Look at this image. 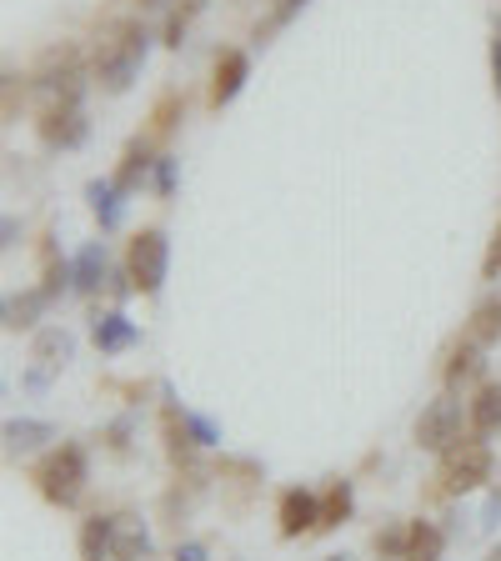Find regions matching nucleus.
Masks as SVG:
<instances>
[{"mask_svg":"<svg viewBox=\"0 0 501 561\" xmlns=\"http://www.w3.org/2000/svg\"><path fill=\"white\" fill-rule=\"evenodd\" d=\"M146 50H151L146 25L121 21L116 31L101 41V56H95V81H101V91H111V95L126 91V85L140 76V66H146Z\"/></svg>","mask_w":501,"mask_h":561,"instance_id":"obj_1","label":"nucleus"},{"mask_svg":"<svg viewBox=\"0 0 501 561\" xmlns=\"http://www.w3.org/2000/svg\"><path fill=\"white\" fill-rule=\"evenodd\" d=\"M86 477H91V467H86L81 446H56V451L41 461V471H35L41 496H46L50 506H76V502H81Z\"/></svg>","mask_w":501,"mask_h":561,"instance_id":"obj_2","label":"nucleus"},{"mask_svg":"<svg viewBox=\"0 0 501 561\" xmlns=\"http://www.w3.org/2000/svg\"><path fill=\"white\" fill-rule=\"evenodd\" d=\"M491 477V451L481 442H456L452 451H442V491L462 496V491H477Z\"/></svg>","mask_w":501,"mask_h":561,"instance_id":"obj_3","label":"nucleus"},{"mask_svg":"<svg viewBox=\"0 0 501 561\" xmlns=\"http://www.w3.org/2000/svg\"><path fill=\"white\" fill-rule=\"evenodd\" d=\"M166 266H171V245H166V231H140L130 241V280H136V291L156 296L166 280Z\"/></svg>","mask_w":501,"mask_h":561,"instance_id":"obj_4","label":"nucleus"},{"mask_svg":"<svg viewBox=\"0 0 501 561\" xmlns=\"http://www.w3.org/2000/svg\"><path fill=\"white\" fill-rule=\"evenodd\" d=\"M456 442H462V401L436 397L417 416V446L421 451H452Z\"/></svg>","mask_w":501,"mask_h":561,"instance_id":"obj_5","label":"nucleus"},{"mask_svg":"<svg viewBox=\"0 0 501 561\" xmlns=\"http://www.w3.org/2000/svg\"><path fill=\"white\" fill-rule=\"evenodd\" d=\"M70 351H76V341H70L60 327L41 331V336H35V346H31V362H35V366H31V376H25V386H31V391H46L50 376L66 371Z\"/></svg>","mask_w":501,"mask_h":561,"instance_id":"obj_6","label":"nucleus"},{"mask_svg":"<svg viewBox=\"0 0 501 561\" xmlns=\"http://www.w3.org/2000/svg\"><path fill=\"white\" fill-rule=\"evenodd\" d=\"M81 95H86V70H81V60L70 56H60V70H46L41 76V105L46 111H60V105H81Z\"/></svg>","mask_w":501,"mask_h":561,"instance_id":"obj_7","label":"nucleus"},{"mask_svg":"<svg viewBox=\"0 0 501 561\" xmlns=\"http://www.w3.org/2000/svg\"><path fill=\"white\" fill-rule=\"evenodd\" d=\"M111 561H151V531L136 512L111 516Z\"/></svg>","mask_w":501,"mask_h":561,"instance_id":"obj_8","label":"nucleus"},{"mask_svg":"<svg viewBox=\"0 0 501 561\" xmlns=\"http://www.w3.org/2000/svg\"><path fill=\"white\" fill-rule=\"evenodd\" d=\"M86 136H91V126H86L81 105H60V111L41 116V140H46L50 151H76Z\"/></svg>","mask_w":501,"mask_h":561,"instance_id":"obj_9","label":"nucleus"},{"mask_svg":"<svg viewBox=\"0 0 501 561\" xmlns=\"http://www.w3.org/2000/svg\"><path fill=\"white\" fill-rule=\"evenodd\" d=\"M321 526V502L311 491H286L281 496V537H306Z\"/></svg>","mask_w":501,"mask_h":561,"instance_id":"obj_10","label":"nucleus"},{"mask_svg":"<svg viewBox=\"0 0 501 561\" xmlns=\"http://www.w3.org/2000/svg\"><path fill=\"white\" fill-rule=\"evenodd\" d=\"M246 76H251V56L246 50H226L221 66H216V85H210V105H226L241 95Z\"/></svg>","mask_w":501,"mask_h":561,"instance_id":"obj_11","label":"nucleus"},{"mask_svg":"<svg viewBox=\"0 0 501 561\" xmlns=\"http://www.w3.org/2000/svg\"><path fill=\"white\" fill-rule=\"evenodd\" d=\"M50 301H56V296H50L46 286H41V291H21V296H11V301H5V327H11V331L35 327V321H41V311H46Z\"/></svg>","mask_w":501,"mask_h":561,"instance_id":"obj_12","label":"nucleus"},{"mask_svg":"<svg viewBox=\"0 0 501 561\" xmlns=\"http://www.w3.org/2000/svg\"><path fill=\"white\" fill-rule=\"evenodd\" d=\"M70 276H76V291L81 296H95L105 286V245H86L81 256H76V266H70Z\"/></svg>","mask_w":501,"mask_h":561,"instance_id":"obj_13","label":"nucleus"},{"mask_svg":"<svg viewBox=\"0 0 501 561\" xmlns=\"http://www.w3.org/2000/svg\"><path fill=\"white\" fill-rule=\"evenodd\" d=\"M467 341L471 346H491V341H501V296H487V301L471 311Z\"/></svg>","mask_w":501,"mask_h":561,"instance_id":"obj_14","label":"nucleus"},{"mask_svg":"<svg viewBox=\"0 0 501 561\" xmlns=\"http://www.w3.org/2000/svg\"><path fill=\"white\" fill-rule=\"evenodd\" d=\"M95 346L101 351H126V346H136V327H130L121 311H105V316H95Z\"/></svg>","mask_w":501,"mask_h":561,"instance_id":"obj_15","label":"nucleus"},{"mask_svg":"<svg viewBox=\"0 0 501 561\" xmlns=\"http://www.w3.org/2000/svg\"><path fill=\"white\" fill-rule=\"evenodd\" d=\"M56 442V426L50 421H5V446L11 451H35V446Z\"/></svg>","mask_w":501,"mask_h":561,"instance_id":"obj_16","label":"nucleus"},{"mask_svg":"<svg viewBox=\"0 0 501 561\" xmlns=\"http://www.w3.org/2000/svg\"><path fill=\"white\" fill-rule=\"evenodd\" d=\"M471 426L477 436H501V386H481L471 401Z\"/></svg>","mask_w":501,"mask_h":561,"instance_id":"obj_17","label":"nucleus"},{"mask_svg":"<svg viewBox=\"0 0 501 561\" xmlns=\"http://www.w3.org/2000/svg\"><path fill=\"white\" fill-rule=\"evenodd\" d=\"M86 196H91L95 221H101L105 231H116V226H121V186H116V181H91V186H86Z\"/></svg>","mask_w":501,"mask_h":561,"instance_id":"obj_18","label":"nucleus"},{"mask_svg":"<svg viewBox=\"0 0 501 561\" xmlns=\"http://www.w3.org/2000/svg\"><path fill=\"white\" fill-rule=\"evenodd\" d=\"M401 561H442V531L432 522H411L407 526V557Z\"/></svg>","mask_w":501,"mask_h":561,"instance_id":"obj_19","label":"nucleus"},{"mask_svg":"<svg viewBox=\"0 0 501 561\" xmlns=\"http://www.w3.org/2000/svg\"><path fill=\"white\" fill-rule=\"evenodd\" d=\"M81 557L111 561V516H91V522L81 526Z\"/></svg>","mask_w":501,"mask_h":561,"instance_id":"obj_20","label":"nucleus"},{"mask_svg":"<svg viewBox=\"0 0 501 561\" xmlns=\"http://www.w3.org/2000/svg\"><path fill=\"white\" fill-rule=\"evenodd\" d=\"M487 371V362H481V346H462L452 356V366H446V386H467V381H477V376Z\"/></svg>","mask_w":501,"mask_h":561,"instance_id":"obj_21","label":"nucleus"},{"mask_svg":"<svg viewBox=\"0 0 501 561\" xmlns=\"http://www.w3.org/2000/svg\"><path fill=\"white\" fill-rule=\"evenodd\" d=\"M346 512H351V486H346V481H337V486L327 491V502H321V526H316V531L341 526V522H346Z\"/></svg>","mask_w":501,"mask_h":561,"instance_id":"obj_22","label":"nucleus"},{"mask_svg":"<svg viewBox=\"0 0 501 561\" xmlns=\"http://www.w3.org/2000/svg\"><path fill=\"white\" fill-rule=\"evenodd\" d=\"M146 146H140V140H130V151H126V161H121V171H116V186L121 191H130L140 181V175H146Z\"/></svg>","mask_w":501,"mask_h":561,"instance_id":"obj_23","label":"nucleus"},{"mask_svg":"<svg viewBox=\"0 0 501 561\" xmlns=\"http://www.w3.org/2000/svg\"><path fill=\"white\" fill-rule=\"evenodd\" d=\"M481 276L487 280L501 276V226H497V236H491V251H487V261H481Z\"/></svg>","mask_w":501,"mask_h":561,"instance_id":"obj_24","label":"nucleus"},{"mask_svg":"<svg viewBox=\"0 0 501 561\" xmlns=\"http://www.w3.org/2000/svg\"><path fill=\"white\" fill-rule=\"evenodd\" d=\"M156 186H161V196H171V191H175V161H171V156H161V161H156Z\"/></svg>","mask_w":501,"mask_h":561,"instance_id":"obj_25","label":"nucleus"},{"mask_svg":"<svg viewBox=\"0 0 501 561\" xmlns=\"http://www.w3.org/2000/svg\"><path fill=\"white\" fill-rule=\"evenodd\" d=\"M181 421H186V432L196 436V446H210V442H216V426H210V421H201V416H181Z\"/></svg>","mask_w":501,"mask_h":561,"instance_id":"obj_26","label":"nucleus"},{"mask_svg":"<svg viewBox=\"0 0 501 561\" xmlns=\"http://www.w3.org/2000/svg\"><path fill=\"white\" fill-rule=\"evenodd\" d=\"M491 81H497V95H501V21H497V41H491Z\"/></svg>","mask_w":501,"mask_h":561,"instance_id":"obj_27","label":"nucleus"},{"mask_svg":"<svg viewBox=\"0 0 501 561\" xmlns=\"http://www.w3.org/2000/svg\"><path fill=\"white\" fill-rule=\"evenodd\" d=\"M175 561H206V547H201V541H186V547H175Z\"/></svg>","mask_w":501,"mask_h":561,"instance_id":"obj_28","label":"nucleus"},{"mask_svg":"<svg viewBox=\"0 0 501 561\" xmlns=\"http://www.w3.org/2000/svg\"><path fill=\"white\" fill-rule=\"evenodd\" d=\"M140 5H161V0H140Z\"/></svg>","mask_w":501,"mask_h":561,"instance_id":"obj_29","label":"nucleus"}]
</instances>
